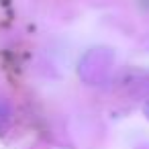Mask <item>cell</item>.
I'll use <instances>...</instances> for the list:
<instances>
[{
    "instance_id": "obj_3",
    "label": "cell",
    "mask_w": 149,
    "mask_h": 149,
    "mask_svg": "<svg viewBox=\"0 0 149 149\" xmlns=\"http://www.w3.org/2000/svg\"><path fill=\"white\" fill-rule=\"evenodd\" d=\"M143 112H145V114H147V118H149V104H147V106L143 108Z\"/></svg>"
},
{
    "instance_id": "obj_2",
    "label": "cell",
    "mask_w": 149,
    "mask_h": 149,
    "mask_svg": "<svg viewBox=\"0 0 149 149\" xmlns=\"http://www.w3.org/2000/svg\"><path fill=\"white\" fill-rule=\"evenodd\" d=\"M10 116H13V108L10 102L6 98H0V135H4L8 125H10Z\"/></svg>"
},
{
    "instance_id": "obj_1",
    "label": "cell",
    "mask_w": 149,
    "mask_h": 149,
    "mask_svg": "<svg viewBox=\"0 0 149 149\" xmlns=\"http://www.w3.org/2000/svg\"><path fill=\"white\" fill-rule=\"evenodd\" d=\"M114 55L108 49H92L80 61V76L88 84H102L112 68Z\"/></svg>"
}]
</instances>
